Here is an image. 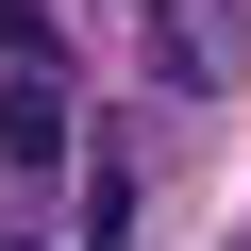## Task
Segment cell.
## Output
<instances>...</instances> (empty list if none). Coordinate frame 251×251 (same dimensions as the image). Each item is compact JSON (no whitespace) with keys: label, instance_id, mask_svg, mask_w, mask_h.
Here are the masks:
<instances>
[{"label":"cell","instance_id":"277c9868","mask_svg":"<svg viewBox=\"0 0 251 251\" xmlns=\"http://www.w3.org/2000/svg\"><path fill=\"white\" fill-rule=\"evenodd\" d=\"M0 251H34V234H0Z\"/></svg>","mask_w":251,"mask_h":251},{"label":"cell","instance_id":"3957f363","mask_svg":"<svg viewBox=\"0 0 251 251\" xmlns=\"http://www.w3.org/2000/svg\"><path fill=\"white\" fill-rule=\"evenodd\" d=\"M117 234H134V168L100 151V168H84V251H117Z\"/></svg>","mask_w":251,"mask_h":251},{"label":"cell","instance_id":"6da1fadb","mask_svg":"<svg viewBox=\"0 0 251 251\" xmlns=\"http://www.w3.org/2000/svg\"><path fill=\"white\" fill-rule=\"evenodd\" d=\"M50 168H67V84L0 67V184H50Z\"/></svg>","mask_w":251,"mask_h":251},{"label":"cell","instance_id":"7a4b0ae2","mask_svg":"<svg viewBox=\"0 0 251 251\" xmlns=\"http://www.w3.org/2000/svg\"><path fill=\"white\" fill-rule=\"evenodd\" d=\"M0 67H50V84H67V34H50V0H0Z\"/></svg>","mask_w":251,"mask_h":251}]
</instances>
